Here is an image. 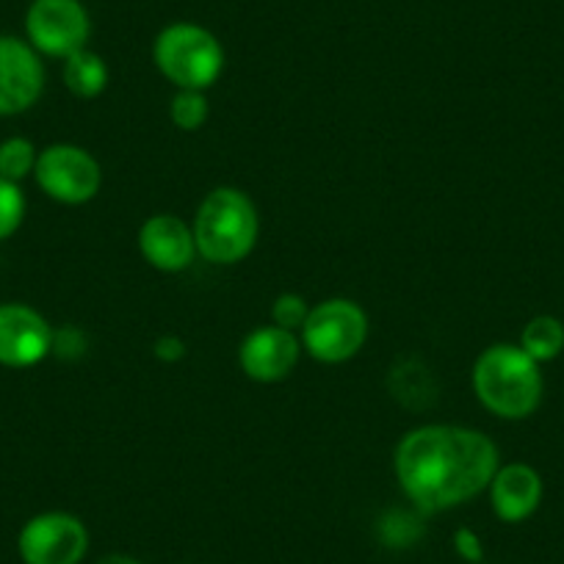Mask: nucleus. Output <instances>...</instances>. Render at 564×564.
<instances>
[{"label":"nucleus","mask_w":564,"mask_h":564,"mask_svg":"<svg viewBox=\"0 0 564 564\" xmlns=\"http://www.w3.org/2000/svg\"><path fill=\"white\" fill-rule=\"evenodd\" d=\"M501 457L479 430L454 423L415 426L399 441L393 470L404 496L421 512H446L490 487Z\"/></svg>","instance_id":"nucleus-1"},{"label":"nucleus","mask_w":564,"mask_h":564,"mask_svg":"<svg viewBox=\"0 0 564 564\" xmlns=\"http://www.w3.org/2000/svg\"><path fill=\"white\" fill-rule=\"evenodd\" d=\"M470 384L479 404L503 421H523L534 415L545 390L540 362L531 360L518 344L487 346L476 357Z\"/></svg>","instance_id":"nucleus-2"},{"label":"nucleus","mask_w":564,"mask_h":564,"mask_svg":"<svg viewBox=\"0 0 564 564\" xmlns=\"http://www.w3.org/2000/svg\"><path fill=\"white\" fill-rule=\"evenodd\" d=\"M192 230L199 258L214 265H236L258 243L260 216L249 194L219 186L205 194Z\"/></svg>","instance_id":"nucleus-3"},{"label":"nucleus","mask_w":564,"mask_h":564,"mask_svg":"<svg viewBox=\"0 0 564 564\" xmlns=\"http://www.w3.org/2000/svg\"><path fill=\"white\" fill-rule=\"evenodd\" d=\"M153 62L175 89L205 91L225 73V47L205 25L172 23L155 36Z\"/></svg>","instance_id":"nucleus-4"},{"label":"nucleus","mask_w":564,"mask_h":564,"mask_svg":"<svg viewBox=\"0 0 564 564\" xmlns=\"http://www.w3.org/2000/svg\"><path fill=\"white\" fill-rule=\"evenodd\" d=\"M302 349L324 366H340L360 355L368 340V316L357 302L335 296L311 307L300 329Z\"/></svg>","instance_id":"nucleus-5"},{"label":"nucleus","mask_w":564,"mask_h":564,"mask_svg":"<svg viewBox=\"0 0 564 564\" xmlns=\"http://www.w3.org/2000/svg\"><path fill=\"white\" fill-rule=\"evenodd\" d=\"M91 36V18L84 0H31L25 12V42L40 56L67 58L84 51Z\"/></svg>","instance_id":"nucleus-6"},{"label":"nucleus","mask_w":564,"mask_h":564,"mask_svg":"<svg viewBox=\"0 0 564 564\" xmlns=\"http://www.w3.org/2000/svg\"><path fill=\"white\" fill-rule=\"evenodd\" d=\"M34 181L53 203L86 205L100 194L102 170L89 150L62 141L42 150Z\"/></svg>","instance_id":"nucleus-7"},{"label":"nucleus","mask_w":564,"mask_h":564,"mask_svg":"<svg viewBox=\"0 0 564 564\" xmlns=\"http://www.w3.org/2000/svg\"><path fill=\"white\" fill-rule=\"evenodd\" d=\"M23 564H80L89 553V529L69 512L34 514L18 534Z\"/></svg>","instance_id":"nucleus-8"},{"label":"nucleus","mask_w":564,"mask_h":564,"mask_svg":"<svg viewBox=\"0 0 564 564\" xmlns=\"http://www.w3.org/2000/svg\"><path fill=\"white\" fill-rule=\"evenodd\" d=\"M45 91L42 56L20 36L0 34V117H18Z\"/></svg>","instance_id":"nucleus-9"},{"label":"nucleus","mask_w":564,"mask_h":564,"mask_svg":"<svg viewBox=\"0 0 564 564\" xmlns=\"http://www.w3.org/2000/svg\"><path fill=\"white\" fill-rule=\"evenodd\" d=\"M53 351V327L23 302L0 305V366L31 368Z\"/></svg>","instance_id":"nucleus-10"},{"label":"nucleus","mask_w":564,"mask_h":564,"mask_svg":"<svg viewBox=\"0 0 564 564\" xmlns=\"http://www.w3.org/2000/svg\"><path fill=\"white\" fill-rule=\"evenodd\" d=\"M302 357V340L296 333L265 324L252 329L238 346V366L252 382L274 384L289 379Z\"/></svg>","instance_id":"nucleus-11"},{"label":"nucleus","mask_w":564,"mask_h":564,"mask_svg":"<svg viewBox=\"0 0 564 564\" xmlns=\"http://www.w3.org/2000/svg\"><path fill=\"white\" fill-rule=\"evenodd\" d=\"M139 252L164 274L186 271L199 258L192 225L175 214H155L139 227Z\"/></svg>","instance_id":"nucleus-12"},{"label":"nucleus","mask_w":564,"mask_h":564,"mask_svg":"<svg viewBox=\"0 0 564 564\" xmlns=\"http://www.w3.org/2000/svg\"><path fill=\"white\" fill-rule=\"evenodd\" d=\"M487 492L498 520L523 523L542 503V476L525 463L498 465Z\"/></svg>","instance_id":"nucleus-13"},{"label":"nucleus","mask_w":564,"mask_h":564,"mask_svg":"<svg viewBox=\"0 0 564 564\" xmlns=\"http://www.w3.org/2000/svg\"><path fill=\"white\" fill-rule=\"evenodd\" d=\"M62 75L64 86H67L75 97H80V100H95V97H100L108 86L106 58H102L100 53L89 51V47L64 58Z\"/></svg>","instance_id":"nucleus-14"},{"label":"nucleus","mask_w":564,"mask_h":564,"mask_svg":"<svg viewBox=\"0 0 564 564\" xmlns=\"http://www.w3.org/2000/svg\"><path fill=\"white\" fill-rule=\"evenodd\" d=\"M518 346L540 366L556 360L564 351V324L556 316H534L520 333Z\"/></svg>","instance_id":"nucleus-15"},{"label":"nucleus","mask_w":564,"mask_h":564,"mask_svg":"<svg viewBox=\"0 0 564 564\" xmlns=\"http://www.w3.org/2000/svg\"><path fill=\"white\" fill-rule=\"evenodd\" d=\"M36 159L40 150L34 148V141L23 139V135H12V139L0 141V177L20 183L29 175H34Z\"/></svg>","instance_id":"nucleus-16"},{"label":"nucleus","mask_w":564,"mask_h":564,"mask_svg":"<svg viewBox=\"0 0 564 564\" xmlns=\"http://www.w3.org/2000/svg\"><path fill=\"white\" fill-rule=\"evenodd\" d=\"M170 119L183 133H194L208 122V97L197 89H177L170 100Z\"/></svg>","instance_id":"nucleus-17"},{"label":"nucleus","mask_w":564,"mask_h":564,"mask_svg":"<svg viewBox=\"0 0 564 564\" xmlns=\"http://www.w3.org/2000/svg\"><path fill=\"white\" fill-rule=\"evenodd\" d=\"M25 219V194L20 183L0 177V241L12 238Z\"/></svg>","instance_id":"nucleus-18"},{"label":"nucleus","mask_w":564,"mask_h":564,"mask_svg":"<svg viewBox=\"0 0 564 564\" xmlns=\"http://www.w3.org/2000/svg\"><path fill=\"white\" fill-rule=\"evenodd\" d=\"M390 373H393V377L406 379V384L404 382H390V390H393V395H395V399L404 401V404L415 406V393H412V390H417V399H421V395H432L430 393L432 377H430V371H426V368H421V362L410 360L406 366L390 368Z\"/></svg>","instance_id":"nucleus-19"},{"label":"nucleus","mask_w":564,"mask_h":564,"mask_svg":"<svg viewBox=\"0 0 564 564\" xmlns=\"http://www.w3.org/2000/svg\"><path fill=\"white\" fill-rule=\"evenodd\" d=\"M311 307L313 305H307L305 296L294 294V291H289V294H280L274 300V305H271V324L300 335V329L305 327Z\"/></svg>","instance_id":"nucleus-20"},{"label":"nucleus","mask_w":564,"mask_h":564,"mask_svg":"<svg viewBox=\"0 0 564 564\" xmlns=\"http://www.w3.org/2000/svg\"><path fill=\"white\" fill-rule=\"evenodd\" d=\"M86 351V335L78 327H64L62 333L53 329V351L51 355L64 357V360H78Z\"/></svg>","instance_id":"nucleus-21"},{"label":"nucleus","mask_w":564,"mask_h":564,"mask_svg":"<svg viewBox=\"0 0 564 564\" xmlns=\"http://www.w3.org/2000/svg\"><path fill=\"white\" fill-rule=\"evenodd\" d=\"M153 355L159 357L161 362H177L186 357V344L177 335H161L153 344Z\"/></svg>","instance_id":"nucleus-22"},{"label":"nucleus","mask_w":564,"mask_h":564,"mask_svg":"<svg viewBox=\"0 0 564 564\" xmlns=\"http://www.w3.org/2000/svg\"><path fill=\"white\" fill-rule=\"evenodd\" d=\"M454 545H457L459 556L468 558V562H479V558L485 556V551H481V540L470 529H459L457 534H454Z\"/></svg>","instance_id":"nucleus-23"},{"label":"nucleus","mask_w":564,"mask_h":564,"mask_svg":"<svg viewBox=\"0 0 564 564\" xmlns=\"http://www.w3.org/2000/svg\"><path fill=\"white\" fill-rule=\"evenodd\" d=\"M97 564H141V562H139V558L128 556V553H111V556L100 558Z\"/></svg>","instance_id":"nucleus-24"}]
</instances>
